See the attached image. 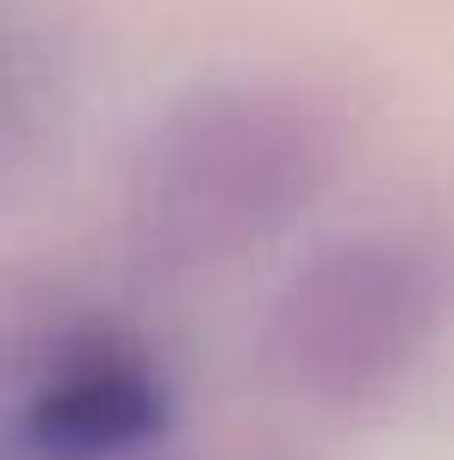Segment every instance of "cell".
I'll list each match as a JSON object with an SVG mask.
<instances>
[{"instance_id":"6da1fadb","label":"cell","mask_w":454,"mask_h":460,"mask_svg":"<svg viewBox=\"0 0 454 460\" xmlns=\"http://www.w3.org/2000/svg\"><path fill=\"white\" fill-rule=\"evenodd\" d=\"M343 137L280 81H206L168 100L131 150L125 225L162 268H218L268 249L330 193Z\"/></svg>"},{"instance_id":"3957f363","label":"cell","mask_w":454,"mask_h":460,"mask_svg":"<svg viewBox=\"0 0 454 460\" xmlns=\"http://www.w3.org/2000/svg\"><path fill=\"white\" fill-rule=\"evenodd\" d=\"M156 355L112 323H63L0 367V460H138L168 436Z\"/></svg>"},{"instance_id":"7a4b0ae2","label":"cell","mask_w":454,"mask_h":460,"mask_svg":"<svg viewBox=\"0 0 454 460\" xmlns=\"http://www.w3.org/2000/svg\"><path fill=\"white\" fill-rule=\"evenodd\" d=\"M454 311L449 255L417 230H349L268 299L255 355L287 398L361 411L411 380Z\"/></svg>"}]
</instances>
